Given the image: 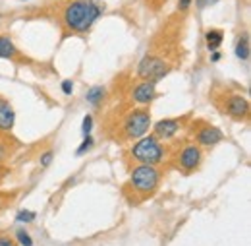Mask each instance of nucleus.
Returning <instances> with one entry per match:
<instances>
[{"label": "nucleus", "instance_id": "obj_1", "mask_svg": "<svg viewBox=\"0 0 251 246\" xmlns=\"http://www.w3.org/2000/svg\"><path fill=\"white\" fill-rule=\"evenodd\" d=\"M102 8L93 0H77L64 12V24L77 33H85L99 20Z\"/></svg>", "mask_w": 251, "mask_h": 246}, {"label": "nucleus", "instance_id": "obj_2", "mask_svg": "<svg viewBox=\"0 0 251 246\" xmlns=\"http://www.w3.org/2000/svg\"><path fill=\"white\" fill-rule=\"evenodd\" d=\"M131 155H133V159H137V161L143 163V165H155L158 161H162V157H164V148L158 144L153 136H149V138L139 140V142L133 146Z\"/></svg>", "mask_w": 251, "mask_h": 246}, {"label": "nucleus", "instance_id": "obj_3", "mask_svg": "<svg viewBox=\"0 0 251 246\" xmlns=\"http://www.w3.org/2000/svg\"><path fill=\"white\" fill-rule=\"evenodd\" d=\"M131 186L135 192L151 194L158 186V171L153 165H139L131 171Z\"/></svg>", "mask_w": 251, "mask_h": 246}, {"label": "nucleus", "instance_id": "obj_4", "mask_svg": "<svg viewBox=\"0 0 251 246\" xmlns=\"http://www.w3.org/2000/svg\"><path fill=\"white\" fill-rule=\"evenodd\" d=\"M166 74H168V66H166V62L162 61V59H158V57L147 55V57L141 59L139 66H137V76L147 80V82H158Z\"/></svg>", "mask_w": 251, "mask_h": 246}, {"label": "nucleus", "instance_id": "obj_5", "mask_svg": "<svg viewBox=\"0 0 251 246\" xmlns=\"http://www.w3.org/2000/svg\"><path fill=\"white\" fill-rule=\"evenodd\" d=\"M149 124H151V115L149 113H145V111H133L124 123L126 136L129 140L141 138L149 130Z\"/></svg>", "mask_w": 251, "mask_h": 246}, {"label": "nucleus", "instance_id": "obj_6", "mask_svg": "<svg viewBox=\"0 0 251 246\" xmlns=\"http://www.w3.org/2000/svg\"><path fill=\"white\" fill-rule=\"evenodd\" d=\"M155 82H143V84H139V86H135L133 88V93H131V97H133V101L135 103H141V105H147V103H151L153 99H155Z\"/></svg>", "mask_w": 251, "mask_h": 246}, {"label": "nucleus", "instance_id": "obj_7", "mask_svg": "<svg viewBox=\"0 0 251 246\" xmlns=\"http://www.w3.org/2000/svg\"><path fill=\"white\" fill-rule=\"evenodd\" d=\"M201 150L197 148V146H188V148H184V152L180 154V165L186 169V171H193V169H197L199 167V163H201Z\"/></svg>", "mask_w": 251, "mask_h": 246}, {"label": "nucleus", "instance_id": "obj_8", "mask_svg": "<svg viewBox=\"0 0 251 246\" xmlns=\"http://www.w3.org/2000/svg\"><path fill=\"white\" fill-rule=\"evenodd\" d=\"M226 111H228V115H232L234 119H244V117H248V113H250V103H248L244 97H240V95H232V97L228 99Z\"/></svg>", "mask_w": 251, "mask_h": 246}, {"label": "nucleus", "instance_id": "obj_9", "mask_svg": "<svg viewBox=\"0 0 251 246\" xmlns=\"http://www.w3.org/2000/svg\"><path fill=\"white\" fill-rule=\"evenodd\" d=\"M220 140H222V132L215 126H205L203 130L197 132V142L201 146H217Z\"/></svg>", "mask_w": 251, "mask_h": 246}, {"label": "nucleus", "instance_id": "obj_10", "mask_svg": "<svg viewBox=\"0 0 251 246\" xmlns=\"http://www.w3.org/2000/svg\"><path fill=\"white\" fill-rule=\"evenodd\" d=\"M178 128H180V121L178 119H164V121H158L155 124V134H157L158 138L168 140V138H172L178 132Z\"/></svg>", "mask_w": 251, "mask_h": 246}, {"label": "nucleus", "instance_id": "obj_11", "mask_svg": "<svg viewBox=\"0 0 251 246\" xmlns=\"http://www.w3.org/2000/svg\"><path fill=\"white\" fill-rule=\"evenodd\" d=\"M14 109L10 107L8 101L0 99V130H12L14 126Z\"/></svg>", "mask_w": 251, "mask_h": 246}, {"label": "nucleus", "instance_id": "obj_12", "mask_svg": "<svg viewBox=\"0 0 251 246\" xmlns=\"http://www.w3.org/2000/svg\"><path fill=\"white\" fill-rule=\"evenodd\" d=\"M18 55L14 43L8 37H0V59H14Z\"/></svg>", "mask_w": 251, "mask_h": 246}, {"label": "nucleus", "instance_id": "obj_13", "mask_svg": "<svg viewBox=\"0 0 251 246\" xmlns=\"http://www.w3.org/2000/svg\"><path fill=\"white\" fill-rule=\"evenodd\" d=\"M205 39H207V49H209V51H217L220 47V43H222V31L209 30L207 35H205Z\"/></svg>", "mask_w": 251, "mask_h": 246}, {"label": "nucleus", "instance_id": "obj_14", "mask_svg": "<svg viewBox=\"0 0 251 246\" xmlns=\"http://www.w3.org/2000/svg\"><path fill=\"white\" fill-rule=\"evenodd\" d=\"M236 57L242 59V61H248L250 59V41H248V35L240 37V41L236 45Z\"/></svg>", "mask_w": 251, "mask_h": 246}, {"label": "nucleus", "instance_id": "obj_15", "mask_svg": "<svg viewBox=\"0 0 251 246\" xmlns=\"http://www.w3.org/2000/svg\"><path fill=\"white\" fill-rule=\"evenodd\" d=\"M102 97H104V88L95 86V88L89 90V93H87V97H85V99H87L91 105H99V103L102 101Z\"/></svg>", "mask_w": 251, "mask_h": 246}, {"label": "nucleus", "instance_id": "obj_16", "mask_svg": "<svg viewBox=\"0 0 251 246\" xmlns=\"http://www.w3.org/2000/svg\"><path fill=\"white\" fill-rule=\"evenodd\" d=\"M16 239L20 241V245L22 246H33V241H31V237L25 233V231H16Z\"/></svg>", "mask_w": 251, "mask_h": 246}, {"label": "nucleus", "instance_id": "obj_17", "mask_svg": "<svg viewBox=\"0 0 251 246\" xmlns=\"http://www.w3.org/2000/svg\"><path fill=\"white\" fill-rule=\"evenodd\" d=\"M91 146H93V138H91V136H87V138H85V142H83V144L77 148V155L85 154L87 150H91Z\"/></svg>", "mask_w": 251, "mask_h": 246}, {"label": "nucleus", "instance_id": "obj_18", "mask_svg": "<svg viewBox=\"0 0 251 246\" xmlns=\"http://www.w3.org/2000/svg\"><path fill=\"white\" fill-rule=\"evenodd\" d=\"M16 219H18V221H22V223H29V221L35 219V214H33V212H20Z\"/></svg>", "mask_w": 251, "mask_h": 246}, {"label": "nucleus", "instance_id": "obj_19", "mask_svg": "<svg viewBox=\"0 0 251 246\" xmlns=\"http://www.w3.org/2000/svg\"><path fill=\"white\" fill-rule=\"evenodd\" d=\"M91 128H93V119H91V117L87 115V117L83 119V126H81V130H83V134H85V136H89Z\"/></svg>", "mask_w": 251, "mask_h": 246}, {"label": "nucleus", "instance_id": "obj_20", "mask_svg": "<svg viewBox=\"0 0 251 246\" xmlns=\"http://www.w3.org/2000/svg\"><path fill=\"white\" fill-rule=\"evenodd\" d=\"M50 161H52V152H47V154L41 157V165H43V167H49Z\"/></svg>", "mask_w": 251, "mask_h": 246}, {"label": "nucleus", "instance_id": "obj_21", "mask_svg": "<svg viewBox=\"0 0 251 246\" xmlns=\"http://www.w3.org/2000/svg\"><path fill=\"white\" fill-rule=\"evenodd\" d=\"M72 90H74V84H72L70 80H66L62 84V92L66 93V95H72Z\"/></svg>", "mask_w": 251, "mask_h": 246}, {"label": "nucleus", "instance_id": "obj_22", "mask_svg": "<svg viewBox=\"0 0 251 246\" xmlns=\"http://www.w3.org/2000/svg\"><path fill=\"white\" fill-rule=\"evenodd\" d=\"M219 0H197V6L199 8H207V6H213V4H217Z\"/></svg>", "mask_w": 251, "mask_h": 246}, {"label": "nucleus", "instance_id": "obj_23", "mask_svg": "<svg viewBox=\"0 0 251 246\" xmlns=\"http://www.w3.org/2000/svg\"><path fill=\"white\" fill-rule=\"evenodd\" d=\"M189 6H191V0H180V2H178V8H180L182 12H186Z\"/></svg>", "mask_w": 251, "mask_h": 246}, {"label": "nucleus", "instance_id": "obj_24", "mask_svg": "<svg viewBox=\"0 0 251 246\" xmlns=\"http://www.w3.org/2000/svg\"><path fill=\"white\" fill-rule=\"evenodd\" d=\"M0 246H14V241L8 237H0Z\"/></svg>", "mask_w": 251, "mask_h": 246}, {"label": "nucleus", "instance_id": "obj_25", "mask_svg": "<svg viewBox=\"0 0 251 246\" xmlns=\"http://www.w3.org/2000/svg\"><path fill=\"white\" fill-rule=\"evenodd\" d=\"M4 157H8V148H6V144L0 142V161H2Z\"/></svg>", "mask_w": 251, "mask_h": 246}, {"label": "nucleus", "instance_id": "obj_26", "mask_svg": "<svg viewBox=\"0 0 251 246\" xmlns=\"http://www.w3.org/2000/svg\"><path fill=\"white\" fill-rule=\"evenodd\" d=\"M0 175H2V167H0Z\"/></svg>", "mask_w": 251, "mask_h": 246}]
</instances>
